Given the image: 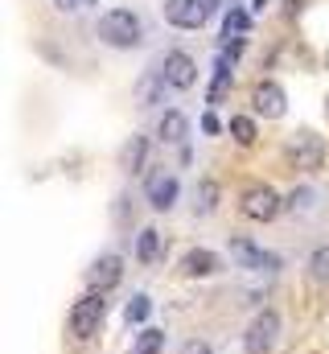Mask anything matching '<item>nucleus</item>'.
Listing matches in <instances>:
<instances>
[{"mask_svg": "<svg viewBox=\"0 0 329 354\" xmlns=\"http://www.w3.org/2000/svg\"><path fill=\"white\" fill-rule=\"evenodd\" d=\"M95 33H99V41L111 46V50H136V46H144V21H140L132 8H111V12H103L99 25H95Z\"/></svg>", "mask_w": 329, "mask_h": 354, "instance_id": "f257e3e1", "label": "nucleus"}, {"mask_svg": "<svg viewBox=\"0 0 329 354\" xmlns=\"http://www.w3.org/2000/svg\"><path fill=\"white\" fill-rule=\"evenodd\" d=\"M103 317H107V292H82L79 301L70 305V313H66V326H70V334L79 338V342H91L99 330H103Z\"/></svg>", "mask_w": 329, "mask_h": 354, "instance_id": "f03ea898", "label": "nucleus"}, {"mask_svg": "<svg viewBox=\"0 0 329 354\" xmlns=\"http://www.w3.org/2000/svg\"><path fill=\"white\" fill-rule=\"evenodd\" d=\"M280 342V313L276 309H259L243 330V354H272Z\"/></svg>", "mask_w": 329, "mask_h": 354, "instance_id": "7ed1b4c3", "label": "nucleus"}, {"mask_svg": "<svg viewBox=\"0 0 329 354\" xmlns=\"http://www.w3.org/2000/svg\"><path fill=\"white\" fill-rule=\"evenodd\" d=\"M239 210H243L251 223H272V218L284 210V198H280L272 185H251L243 198H239Z\"/></svg>", "mask_w": 329, "mask_h": 354, "instance_id": "20e7f679", "label": "nucleus"}, {"mask_svg": "<svg viewBox=\"0 0 329 354\" xmlns=\"http://www.w3.org/2000/svg\"><path fill=\"white\" fill-rule=\"evenodd\" d=\"M177 198H181L177 174H169V169H149V177H144V202H149L153 210H173Z\"/></svg>", "mask_w": 329, "mask_h": 354, "instance_id": "39448f33", "label": "nucleus"}, {"mask_svg": "<svg viewBox=\"0 0 329 354\" xmlns=\"http://www.w3.org/2000/svg\"><path fill=\"white\" fill-rule=\"evenodd\" d=\"M231 260L239 268H247V272H276V268H280V256L263 252L255 239H243V235L231 239Z\"/></svg>", "mask_w": 329, "mask_h": 354, "instance_id": "423d86ee", "label": "nucleus"}, {"mask_svg": "<svg viewBox=\"0 0 329 354\" xmlns=\"http://www.w3.org/2000/svg\"><path fill=\"white\" fill-rule=\"evenodd\" d=\"M288 161H292L297 169H321V161H326V140L313 136V132H297V136L288 140Z\"/></svg>", "mask_w": 329, "mask_h": 354, "instance_id": "0eeeda50", "label": "nucleus"}, {"mask_svg": "<svg viewBox=\"0 0 329 354\" xmlns=\"http://www.w3.org/2000/svg\"><path fill=\"white\" fill-rule=\"evenodd\" d=\"M206 17H210L206 0H164V21L177 29H202Z\"/></svg>", "mask_w": 329, "mask_h": 354, "instance_id": "6e6552de", "label": "nucleus"}, {"mask_svg": "<svg viewBox=\"0 0 329 354\" xmlns=\"http://www.w3.org/2000/svg\"><path fill=\"white\" fill-rule=\"evenodd\" d=\"M161 75H164V83H169L173 91H189L194 83H198V62H194L185 50H173V54H164Z\"/></svg>", "mask_w": 329, "mask_h": 354, "instance_id": "1a4fd4ad", "label": "nucleus"}, {"mask_svg": "<svg viewBox=\"0 0 329 354\" xmlns=\"http://www.w3.org/2000/svg\"><path fill=\"white\" fill-rule=\"evenodd\" d=\"M251 107H255V115H263V120H280V115L288 111V95H284L280 83L263 79V83H255V91H251Z\"/></svg>", "mask_w": 329, "mask_h": 354, "instance_id": "9d476101", "label": "nucleus"}, {"mask_svg": "<svg viewBox=\"0 0 329 354\" xmlns=\"http://www.w3.org/2000/svg\"><path fill=\"white\" fill-rule=\"evenodd\" d=\"M120 276H124V260L120 256H99L91 264V272H86V288L91 292H111L120 284Z\"/></svg>", "mask_w": 329, "mask_h": 354, "instance_id": "9b49d317", "label": "nucleus"}, {"mask_svg": "<svg viewBox=\"0 0 329 354\" xmlns=\"http://www.w3.org/2000/svg\"><path fill=\"white\" fill-rule=\"evenodd\" d=\"M181 272L202 280V276H214V272H223V260H218L210 248H194V252H185V256H181Z\"/></svg>", "mask_w": 329, "mask_h": 354, "instance_id": "f8f14e48", "label": "nucleus"}, {"mask_svg": "<svg viewBox=\"0 0 329 354\" xmlns=\"http://www.w3.org/2000/svg\"><path fill=\"white\" fill-rule=\"evenodd\" d=\"M144 161H149V136L132 132V140L120 149V169L132 177V174H144Z\"/></svg>", "mask_w": 329, "mask_h": 354, "instance_id": "ddd939ff", "label": "nucleus"}, {"mask_svg": "<svg viewBox=\"0 0 329 354\" xmlns=\"http://www.w3.org/2000/svg\"><path fill=\"white\" fill-rule=\"evenodd\" d=\"M157 136H161L164 145H185L189 140V120L181 111H164L161 120H157Z\"/></svg>", "mask_w": 329, "mask_h": 354, "instance_id": "4468645a", "label": "nucleus"}, {"mask_svg": "<svg viewBox=\"0 0 329 354\" xmlns=\"http://www.w3.org/2000/svg\"><path fill=\"white\" fill-rule=\"evenodd\" d=\"M218 198H223L218 181H214V177H202V181H198V189H194V214H198V218L214 214V210H218Z\"/></svg>", "mask_w": 329, "mask_h": 354, "instance_id": "2eb2a0df", "label": "nucleus"}, {"mask_svg": "<svg viewBox=\"0 0 329 354\" xmlns=\"http://www.w3.org/2000/svg\"><path fill=\"white\" fill-rule=\"evenodd\" d=\"M136 260H140V264H157V260H161V231H157V227H144V231L136 235Z\"/></svg>", "mask_w": 329, "mask_h": 354, "instance_id": "dca6fc26", "label": "nucleus"}, {"mask_svg": "<svg viewBox=\"0 0 329 354\" xmlns=\"http://www.w3.org/2000/svg\"><path fill=\"white\" fill-rule=\"evenodd\" d=\"M247 29H251V17H247L239 4H231V8L223 12V37H227V41H231V37H235V41H243Z\"/></svg>", "mask_w": 329, "mask_h": 354, "instance_id": "f3484780", "label": "nucleus"}, {"mask_svg": "<svg viewBox=\"0 0 329 354\" xmlns=\"http://www.w3.org/2000/svg\"><path fill=\"white\" fill-rule=\"evenodd\" d=\"M164 87H169V83H164V75H161V71H153V75H149V79L136 87L140 107H157V103H161V95H164Z\"/></svg>", "mask_w": 329, "mask_h": 354, "instance_id": "a211bd4d", "label": "nucleus"}, {"mask_svg": "<svg viewBox=\"0 0 329 354\" xmlns=\"http://www.w3.org/2000/svg\"><path fill=\"white\" fill-rule=\"evenodd\" d=\"M149 313H153V301H149L144 292H136V297L124 305V322H128V326H144V322H149Z\"/></svg>", "mask_w": 329, "mask_h": 354, "instance_id": "6ab92c4d", "label": "nucleus"}, {"mask_svg": "<svg viewBox=\"0 0 329 354\" xmlns=\"http://www.w3.org/2000/svg\"><path fill=\"white\" fill-rule=\"evenodd\" d=\"M132 351H136V354H161L164 351V330H157V326H144Z\"/></svg>", "mask_w": 329, "mask_h": 354, "instance_id": "aec40b11", "label": "nucleus"}, {"mask_svg": "<svg viewBox=\"0 0 329 354\" xmlns=\"http://www.w3.org/2000/svg\"><path fill=\"white\" fill-rule=\"evenodd\" d=\"M227 132L235 136V145H255V120L251 115H231V124H227Z\"/></svg>", "mask_w": 329, "mask_h": 354, "instance_id": "412c9836", "label": "nucleus"}, {"mask_svg": "<svg viewBox=\"0 0 329 354\" xmlns=\"http://www.w3.org/2000/svg\"><path fill=\"white\" fill-rule=\"evenodd\" d=\"M309 276L313 280H321V284H329V243H321V248H313L309 252Z\"/></svg>", "mask_w": 329, "mask_h": 354, "instance_id": "4be33fe9", "label": "nucleus"}, {"mask_svg": "<svg viewBox=\"0 0 329 354\" xmlns=\"http://www.w3.org/2000/svg\"><path fill=\"white\" fill-rule=\"evenodd\" d=\"M313 198H317V194H313L309 185H301V189H292V194L284 198V210H292V214H297V210H309V206H313Z\"/></svg>", "mask_w": 329, "mask_h": 354, "instance_id": "5701e85b", "label": "nucleus"}, {"mask_svg": "<svg viewBox=\"0 0 329 354\" xmlns=\"http://www.w3.org/2000/svg\"><path fill=\"white\" fill-rule=\"evenodd\" d=\"M177 354H214V346L202 342V338H189V342H181V351Z\"/></svg>", "mask_w": 329, "mask_h": 354, "instance_id": "b1692460", "label": "nucleus"}, {"mask_svg": "<svg viewBox=\"0 0 329 354\" xmlns=\"http://www.w3.org/2000/svg\"><path fill=\"white\" fill-rule=\"evenodd\" d=\"M54 4H58L62 12H79V8H82V4H86V0H54Z\"/></svg>", "mask_w": 329, "mask_h": 354, "instance_id": "393cba45", "label": "nucleus"}, {"mask_svg": "<svg viewBox=\"0 0 329 354\" xmlns=\"http://www.w3.org/2000/svg\"><path fill=\"white\" fill-rule=\"evenodd\" d=\"M202 128H206V132H210V136H214V132H218V120H214V111H206V115H202Z\"/></svg>", "mask_w": 329, "mask_h": 354, "instance_id": "a878e982", "label": "nucleus"}, {"mask_svg": "<svg viewBox=\"0 0 329 354\" xmlns=\"http://www.w3.org/2000/svg\"><path fill=\"white\" fill-rule=\"evenodd\" d=\"M267 8V0H251V12H263Z\"/></svg>", "mask_w": 329, "mask_h": 354, "instance_id": "bb28decb", "label": "nucleus"}, {"mask_svg": "<svg viewBox=\"0 0 329 354\" xmlns=\"http://www.w3.org/2000/svg\"><path fill=\"white\" fill-rule=\"evenodd\" d=\"M206 4H210V12H214V8H223V0H206Z\"/></svg>", "mask_w": 329, "mask_h": 354, "instance_id": "cd10ccee", "label": "nucleus"}, {"mask_svg": "<svg viewBox=\"0 0 329 354\" xmlns=\"http://www.w3.org/2000/svg\"><path fill=\"white\" fill-rule=\"evenodd\" d=\"M326 115H329V103H326Z\"/></svg>", "mask_w": 329, "mask_h": 354, "instance_id": "c85d7f7f", "label": "nucleus"}]
</instances>
